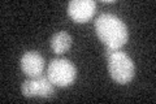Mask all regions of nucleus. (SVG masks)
I'll use <instances>...</instances> for the list:
<instances>
[{"label":"nucleus","mask_w":156,"mask_h":104,"mask_svg":"<svg viewBox=\"0 0 156 104\" xmlns=\"http://www.w3.org/2000/svg\"><path fill=\"white\" fill-rule=\"evenodd\" d=\"M95 30L105 47L120 49L128 42L129 34L125 23L115 14H101L95 21Z\"/></svg>","instance_id":"1"},{"label":"nucleus","mask_w":156,"mask_h":104,"mask_svg":"<svg viewBox=\"0 0 156 104\" xmlns=\"http://www.w3.org/2000/svg\"><path fill=\"white\" fill-rule=\"evenodd\" d=\"M107 59H108V72L116 82L124 85L133 80L134 63L126 53L121 52L120 49L107 47Z\"/></svg>","instance_id":"2"},{"label":"nucleus","mask_w":156,"mask_h":104,"mask_svg":"<svg viewBox=\"0 0 156 104\" xmlns=\"http://www.w3.org/2000/svg\"><path fill=\"white\" fill-rule=\"evenodd\" d=\"M77 70L73 64L66 59H55L50 63L47 70L48 80L52 85L58 87H65L73 83L76 80Z\"/></svg>","instance_id":"3"},{"label":"nucleus","mask_w":156,"mask_h":104,"mask_svg":"<svg viewBox=\"0 0 156 104\" xmlns=\"http://www.w3.org/2000/svg\"><path fill=\"white\" fill-rule=\"evenodd\" d=\"M22 94L26 98H48L53 94V85L48 77H33L22 83Z\"/></svg>","instance_id":"4"},{"label":"nucleus","mask_w":156,"mask_h":104,"mask_svg":"<svg viewBox=\"0 0 156 104\" xmlns=\"http://www.w3.org/2000/svg\"><path fill=\"white\" fill-rule=\"evenodd\" d=\"M96 4L94 0H73L68 4V13L76 22H86L92 17Z\"/></svg>","instance_id":"5"},{"label":"nucleus","mask_w":156,"mask_h":104,"mask_svg":"<svg viewBox=\"0 0 156 104\" xmlns=\"http://www.w3.org/2000/svg\"><path fill=\"white\" fill-rule=\"evenodd\" d=\"M21 69L29 77H39L44 69V60L35 51H29L21 57Z\"/></svg>","instance_id":"6"},{"label":"nucleus","mask_w":156,"mask_h":104,"mask_svg":"<svg viewBox=\"0 0 156 104\" xmlns=\"http://www.w3.org/2000/svg\"><path fill=\"white\" fill-rule=\"evenodd\" d=\"M72 46V37L66 31H57L51 38V48L55 53H64Z\"/></svg>","instance_id":"7"}]
</instances>
